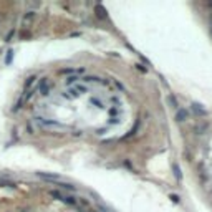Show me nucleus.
Masks as SVG:
<instances>
[{
	"instance_id": "obj_1",
	"label": "nucleus",
	"mask_w": 212,
	"mask_h": 212,
	"mask_svg": "<svg viewBox=\"0 0 212 212\" xmlns=\"http://www.w3.org/2000/svg\"><path fill=\"white\" fill-rule=\"evenodd\" d=\"M45 80H47V78H43V80H41V83H40V91H41V94H47V93H48V86H47V83H45Z\"/></svg>"
},
{
	"instance_id": "obj_2",
	"label": "nucleus",
	"mask_w": 212,
	"mask_h": 212,
	"mask_svg": "<svg viewBox=\"0 0 212 212\" xmlns=\"http://www.w3.org/2000/svg\"><path fill=\"white\" fill-rule=\"evenodd\" d=\"M50 196H53V197H56V199H60V200H63V196L58 192V190H50Z\"/></svg>"
},
{
	"instance_id": "obj_3",
	"label": "nucleus",
	"mask_w": 212,
	"mask_h": 212,
	"mask_svg": "<svg viewBox=\"0 0 212 212\" xmlns=\"http://www.w3.org/2000/svg\"><path fill=\"white\" fill-rule=\"evenodd\" d=\"M33 81H35V76H30V78H27V81H25V88H28L31 83H33Z\"/></svg>"
},
{
	"instance_id": "obj_4",
	"label": "nucleus",
	"mask_w": 212,
	"mask_h": 212,
	"mask_svg": "<svg viewBox=\"0 0 212 212\" xmlns=\"http://www.w3.org/2000/svg\"><path fill=\"white\" fill-rule=\"evenodd\" d=\"M12 56H13V51H8V56L5 58V61H7V63H10V61H12Z\"/></svg>"
},
{
	"instance_id": "obj_5",
	"label": "nucleus",
	"mask_w": 212,
	"mask_h": 212,
	"mask_svg": "<svg viewBox=\"0 0 212 212\" xmlns=\"http://www.w3.org/2000/svg\"><path fill=\"white\" fill-rule=\"evenodd\" d=\"M171 199H174V202H179V197L177 196H171Z\"/></svg>"
}]
</instances>
